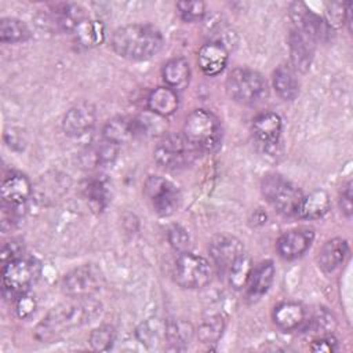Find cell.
<instances>
[{
    "instance_id": "17",
    "label": "cell",
    "mask_w": 353,
    "mask_h": 353,
    "mask_svg": "<svg viewBox=\"0 0 353 353\" xmlns=\"http://www.w3.org/2000/svg\"><path fill=\"white\" fill-rule=\"evenodd\" d=\"M306 309L292 301H285L274 306L273 309V321L276 327L284 332H292L295 330H301L306 324Z\"/></svg>"
},
{
    "instance_id": "15",
    "label": "cell",
    "mask_w": 353,
    "mask_h": 353,
    "mask_svg": "<svg viewBox=\"0 0 353 353\" xmlns=\"http://www.w3.org/2000/svg\"><path fill=\"white\" fill-rule=\"evenodd\" d=\"M313 240L314 233L312 229L299 228L288 230L277 240V252L284 259H296L310 248Z\"/></svg>"
},
{
    "instance_id": "22",
    "label": "cell",
    "mask_w": 353,
    "mask_h": 353,
    "mask_svg": "<svg viewBox=\"0 0 353 353\" xmlns=\"http://www.w3.org/2000/svg\"><path fill=\"white\" fill-rule=\"evenodd\" d=\"M291 62L295 70L307 72L313 59V41L299 30H291L288 36Z\"/></svg>"
},
{
    "instance_id": "23",
    "label": "cell",
    "mask_w": 353,
    "mask_h": 353,
    "mask_svg": "<svg viewBox=\"0 0 353 353\" xmlns=\"http://www.w3.org/2000/svg\"><path fill=\"white\" fill-rule=\"evenodd\" d=\"M146 105L152 113L160 117H167L176 112L179 106V97L175 90L167 85L156 87L149 92L146 98Z\"/></svg>"
},
{
    "instance_id": "21",
    "label": "cell",
    "mask_w": 353,
    "mask_h": 353,
    "mask_svg": "<svg viewBox=\"0 0 353 353\" xmlns=\"http://www.w3.org/2000/svg\"><path fill=\"white\" fill-rule=\"evenodd\" d=\"M347 243L341 237L325 241L317 254V265L325 273H332L345 261L347 255Z\"/></svg>"
},
{
    "instance_id": "9",
    "label": "cell",
    "mask_w": 353,
    "mask_h": 353,
    "mask_svg": "<svg viewBox=\"0 0 353 353\" xmlns=\"http://www.w3.org/2000/svg\"><path fill=\"white\" fill-rule=\"evenodd\" d=\"M211 265L201 256L192 252H181L174 265V279L182 288L196 290L205 287L211 280Z\"/></svg>"
},
{
    "instance_id": "16",
    "label": "cell",
    "mask_w": 353,
    "mask_h": 353,
    "mask_svg": "<svg viewBox=\"0 0 353 353\" xmlns=\"http://www.w3.org/2000/svg\"><path fill=\"white\" fill-rule=\"evenodd\" d=\"M276 269L272 261H262L252 268L250 277L245 283V298L250 302L259 301L272 287L274 281Z\"/></svg>"
},
{
    "instance_id": "2",
    "label": "cell",
    "mask_w": 353,
    "mask_h": 353,
    "mask_svg": "<svg viewBox=\"0 0 353 353\" xmlns=\"http://www.w3.org/2000/svg\"><path fill=\"white\" fill-rule=\"evenodd\" d=\"M164 39L159 29L146 23L117 28L110 39L113 51L130 61H146L160 52Z\"/></svg>"
},
{
    "instance_id": "24",
    "label": "cell",
    "mask_w": 353,
    "mask_h": 353,
    "mask_svg": "<svg viewBox=\"0 0 353 353\" xmlns=\"http://www.w3.org/2000/svg\"><path fill=\"white\" fill-rule=\"evenodd\" d=\"M273 87L284 101H294L299 94V81L295 69L290 65H280L273 72Z\"/></svg>"
},
{
    "instance_id": "28",
    "label": "cell",
    "mask_w": 353,
    "mask_h": 353,
    "mask_svg": "<svg viewBox=\"0 0 353 353\" xmlns=\"http://www.w3.org/2000/svg\"><path fill=\"white\" fill-rule=\"evenodd\" d=\"M74 41L84 48H92L99 46L105 40V26L101 21L85 18L73 30Z\"/></svg>"
},
{
    "instance_id": "6",
    "label": "cell",
    "mask_w": 353,
    "mask_h": 353,
    "mask_svg": "<svg viewBox=\"0 0 353 353\" xmlns=\"http://www.w3.org/2000/svg\"><path fill=\"white\" fill-rule=\"evenodd\" d=\"M261 190L276 211L283 215H296L303 194L291 181L280 174H268L261 182Z\"/></svg>"
},
{
    "instance_id": "41",
    "label": "cell",
    "mask_w": 353,
    "mask_h": 353,
    "mask_svg": "<svg viewBox=\"0 0 353 353\" xmlns=\"http://www.w3.org/2000/svg\"><path fill=\"white\" fill-rule=\"evenodd\" d=\"M339 207H341V211L345 214V216L347 218L352 216L353 205H352V182L350 181L345 185L342 190V194L339 199Z\"/></svg>"
},
{
    "instance_id": "40",
    "label": "cell",
    "mask_w": 353,
    "mask_h": 353,
    "mask_svg": "<svg viewBox=\"0 0 353 353\" xmlns=\"http://www.w3.org/2000/svg\"><path fill=\"white\" fill-rule=\"evenodd\" d=\"M338 347V342L332 335H321L320 338L314 339L310 345V349L313 352H321V353H332Z\"/></svg>"
},
{
    "instance_id": "10",
    "label": "cell",
    "mask_w": 353,
    "mask_h": 353,
    "mask_svg": "<svg viewBox=\"0 0 353 353\" xmlns=\"http://www.w3.org/2000/svg\"><path fill=\"white\" fill-rule=\"evenodd\" d=\"M143 192L154 212L161 216L172 215L179 207L181 193L178 188L163 176H148L145 181Z\"/></svg>"
},
{
    "instance_id": "11",
    "label": "cell",
    "mask_w": 353,
    "mask_h": 353,
    "mask_svg": "<svg viewBox=\"0 0 353 353\" xmlns=\"http://www.w3.org/2000/svg\"><path fill=\"white\" fill-rule=\"evenodd\" d=\"M291 19L295 23V29L305 34L309 40L314 41H325L331 36L332 28L327 23L324 18L313 12L303 3H294L290 8Z\"/></svg>"
},
{
    "instance_id": "34",
    "label": "cell",
    "mask_w": 353,
    "mask_h": 353,
    "mask_svg": "<svg viewBox=\"0 0 353 353\" xmlns=\"http://www.w3.org/2000/svg\"><path fill=\"white\" fill-rule=\"evenodd\" d=\"M252 262L251 258L247 254H243L228 270L229 274V283L234 290H241L245 287V283L250 277V273L252 270Z\"/></svg>"
},
{
    "instance_id": "29",
    "label": "cell",
    "mask_w": 353,
    "mask_h": 353,
    "mask_svg": "<svg viewBox=\"0 0 353 353\" xmlns=\"http://www.w3.org/2000/svg\"><path fill=\"white\" fill-rule=\"evenodd\" d=\"M193 336V327L185 320H167L165 321V342L174 350L185 349Z\"/></svg>"
},
{
    "instance_id": "30",
    "label": "cell",
    "mask_w": 353,
    "mask_h": 353,
    "mask_svg": "<svg viewBox=\"0 0 353 353\" xmlns=\"http://www.w3.org/2000/svg\"><path fill=\"white\" fill-rule=\"evenodd\" d=\"M30 37L28 25L18 18H1L0 21V40L3 43H21Z\"/></svg>"
},
{
    "instance_id": "4",
    "label": "cell",
    "mask_w": 353,
    "mask_h": 353,
    "mask_svg": "<svg viewBox=\"0 0 353 353\" xmlns=\"http://www.w3.org/2000/svg\"><path fill=\"white\" fill-rule=\"evenodd\" d=\"M183 137L199 152H214L221 145L222 127L212 112L196 109L185 120Z\"/></svg>"
},
{
    "instance_id": "12",
    "label": "cell",
    "mask_w": 353,
    "mask_h": 353,
    "mask_svg": "<svg viewBox=\"0 0 353 353\" xmlns=\"http://www.w3.org/2000/svg\"><path fill=\"white\" fill-rule=\"evenodd\" d=\"M208 250L215 266L222 273H228L230 266L244 254L243 243L237 237L226 233L214 236Z\"/></svg>"
},
{
    "instance_id": "31",
    "label": "cell",
    "mask_w": 353,
    "mask_h": 353,
    "mask_svg": "<svg viewBox=\"0 0 353 353\" xmlns=\"http://www.w3.org/2000/svg\"><path fill=\"white\" fill-rule=\"evenodd\" d=\"M85 19L84 10L77 4H61L55 10V22L65 32H72Z\"/></svg>"
},
{
    "instance_id": "26",
    "label": "cell",
    "mask_w": 353,
    "mask_h": 353,
    "mask_svg": "<svg viewBox=\"0 0 353 353\" xmlns=\"http://www.w3.org/2000/svg\"><path fill=\"white\" fill-rule=\"evenodd\" d=\"M330 210V197L324 190H314L303 196L296 210V215L302 219H319Z\"/></svg>"
},
{
    "instance_id": "14",
    "label": "cell",
    "mask_w": 353,
    "mask_h": 353,
    "mask_svg": "<svg viewBox=\"0 0 353 353\" xmlns=\"http://www.w3.org/2000/svg\"><path fill=\"white\" fill-rule=\"evenodd\" d=\"M146 128L145 121L139 119L128 117H113L108 120L102 128L103 141L116 146L125 143L139 134H143Z\"/></svg>"
},
{
    "instance_id": "7",
    "label": "cell",
    "mask_w": 353,
    "mask_h": 353,
    "mask_svg": "<svg viewBox=\"0 0 353 353\" xmlns=\"http://www.w3.org/2000/svg\"><path fill=\"white\" fill-rule=\"evenodd\" d=\"M199 150L179 134L164 135L154 148V160L165 170H181L190 165Z\"/></svg>"
},
{
    "instance_id": "39",
    "label": "cell",
    "mask_w": 353,
    "mask_h": 353,
    "mask_svg": "<svg viewBox=\"0 0 353 353\" xmlns=\"http://www.w3.org/2000/svg\"><path fill=\"white\" fill-rule=\"evenodd\" d=\"M22 255H25L23 254V244H21V241H18V240L7 241L1 247V262H3V265H6L7 262H10L15 258H19Z\"/></svg>"
},
{
    "instance_id": "3",
    "label": "cell",
    "mask_w": 353,
    "mask_h": 353,
    "mask_svg": "<svg viewBox=\"0 0 353 353\" xmlns=\"http://www.w3.org/2000/svg\"><path fill=\"white\" fill-rule=\"evenodd\" d=\"M41 274V262L29 255L15 258L3 265L1 287L3 295L7 299L15 301L19 295L29 292L30 287Z\"/></svg>"
},
{
    "instance_id": "20",
    "label": "cell",
    "mask_w": 353,
    "mask_h": 353,
    "mask_svg": "<svg viewBox=\"0 0 353 353\" xmlns=\"http://www.w3.org/2000/svg\"><path fill=\"white\" fill-rule=\"evenodd\" d=\"M33 194V188L23 174H11L3 181L1 201L10 205H25Z\"/></svg>"
},
{
    "instance_id": "37",
    "label": "cell",
    "mask_w": 353,
    "mask_h": 353,
    "mask_svg": "<svg viewBox=\"0 0 353 353\" xmlns=\"http://www.w3.org/2000/svg\"><path fill=\"white\" fill-rule=\"evenodd\" d=\"M167 237H168V241H170L171 247L175 251H178L179 254L188 251V247L190 244V237H189L186 229H183L179 225H174L168 229Z\"/></svg>"
},
{
    "instance_id": "32",
    "label": "cell",
    "mask_w": 353,
    "mask_h": 353,
    "mask_svg": "<svg viewBox=\"0 0 353 353\" xmlns=\"http://www.w3.org/2000/svg\"><path fill=\"white\" fill-rule=\"evenodd\" d=\"M225 330V320L221 314H210L203 319L199 325L197 336L201 343H216Z\"/></svg>"
},
{
    "instance_id": "25",
    "label": "cell",
    "mask_w": 353,
    "mask_h": 353,
    "mask_svg": "<svg viewBox=\"0 0 353 353\" xmlns=\"http://www.w3.org/2000/svg\"><path fill=\"white\" fill-rule=\"evenodd\" d=\"M163 79L167 87L175 90L176 92L186 88L190 81L189 62L182 57L170 59L163 68Z\"/></svg>"
},
{
    "instance_id": "33",
    "label": "cell",
    "mask_w": 353,
    "mask_h": 353,
    "mask_svg": "<svg viewBox=\"0 0 353 353\" xmlns=\"http://www.w3.org/2000/svg\"><path fill=\"white\" fill-rule=\"evenodd\" d=\"M137 338L142 345L150 347L159 345L161 339H165V321H160L159 319L146 320L137 328Z\"/></svg>"
},
{
    "instance_id": "18",
    "label": "cell",
    "mask_w": 353,
    "mask_h": 353,
    "mask_svg": "<svg viewBox=\"0 0 353 353\" xmlns=\"http://www.w3.org/2000/svg\"><path fill=\"white\" fill-rule=\"evenodd\" d=\"M283 130L281 117L273 112L258 114L252 121V134L263 148L277 145Z\"/></svg>"
},
{
    "instance_id": "8",
    "label": "cell",
    "mask_w": 353,
    "mask_h": 353,
    "mask_svg": "<svg viewBox=\"0 0 353 353\" xmlns=\"http://www.w3.org/2000/svg\"><path fill=\"white\" fill-rule=\"evenodd\" d=\"M105 277L95 263L80 265L68 272L61 280V290L66 296H92L103 287Z\"/></svg>"
},
{
    "instance_id": "38",
    "label": "cell",
    "mask_w": 353,
    "mask_h": 353,
    "mask_svg": "<svg viewBox=\"0 0 353 353\" xmlns=\"http://www.w3.org/2000/svg\"><path fill=\"white\" fill-rule=\"evenodd\" d=\"M14 302H15V312L19 319H29L36 310V299L29 292L19 295Z\"/></svg>"
},
{
    "instance_id": "35",
    "label": "cell",
    "mask_w": 353,
    "mask_h": 353,
    "mask_svg": "<svg viewBox=\"0 0 353 353\" xmlns=\"http://www.w3.org/2000/svg\"><path fill=\"white\" fill-rule=\"evenodd\" d=\"M114 341H116V331L112 325H108V324L99 325L98 328L92 330L88 339L91 347L99 352L110 350Z\"/></svg>"
},
{
    "instance_id": "27",
    "label": "cell",
    "mask_w": 353,
    "mask_h": 353,
    "mask_svg": "<svg viewBox=\"0 0 353 353\" xmlns=\"http://www.w3.org/2000/svg\"><path fill=\"white\" fill-rule=\"evenodd\" d=\"M84 197L95 211H103L110 201V189L106 179L91 176L83 183Z\"/></svg>"
},
{
    "instance_id": "5",
    "label": "cell",
    "mask_w": 353,
    "mask_h": 353,
    "mask_svg": "<svg viewBox=\"0 0 353 353\" xmlns=\"http://www.w3.org/2000/svg\"><path fill=\"white\" fill-rule=\"evenodd\" d=\"M226 92L241 105H254L266 98L268 83L256 70L236 68L226 79Z\"/></svg>"
},
{
    "instance_id": "1",
    "label": "cell",
    "mask_w": 353,
    "mask_h": 353,
    "mask_svg": "<svg viewBox=\"0 0 353 353\" xmlns=\"http://www.w3.org/2000/svg\"><path fill=\"white\" fill-rule=\"evenodd\" d=\"M102 313V303L92 298H73L55 305L43 317L34 330V336L41 342H52L62 335L92 323Z\"/></svg>"
},
{
    "instance_id": "13",
    "label": "cell",
    "mask_w": 353,
    "mask_h": 353,
    "mask_svg": "<svg viewBox=\"0 0 353 353\" xmlns=\"http://www.w3.org/2000/svg\"><path fill=\"white\" fill-rule=\"evenodd\" d=\"M97 121L95 108L88 102H81L72 106L63 116L62 130L68 137L80 138L88 134Z\"/></svg>"
},
{
    "instance_id": "36",
    "label": "cell",
    "mask_w": 353,
    "mask_h": 353,
    "mask_svg": "<svg viewBox=\"0 0 353 353\" xmlns=\"http://www.w3.org/2000/svg\"><path fill=\"white\" fill-rule=\"evenodd\" d=\"M176 8L185 22H197L205 15V4L203 1H178Z\"/></svg>"
},
{
    "instance_id": "19",
    "label": "cell",
    "mask_w": 353,
    "mask_h": 353,
    "mask_svg": "<svg viewBox=\"0 0 353 353\" xmlns=\"http://www.w3.org/2000/svg\"><path fill=\"white\" fill-rule=\"evenodd\" d=\"M228 50L218 41L203 44L197 54L199 66L207 76H216L222 73L228 65Z\"/></svg>"
}]
</instances>
